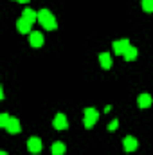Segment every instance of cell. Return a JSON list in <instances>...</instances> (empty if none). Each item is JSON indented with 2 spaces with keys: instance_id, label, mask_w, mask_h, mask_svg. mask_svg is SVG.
I'll list each match as a JSON object with an SVG mask.
<instances>
[{
  "instance_id": "obj_1",
  "label": "cell",
  "mask_w": 153,
  "mask_h": 155,
  "mask_svg": "<svg viewBox=\"0 0 153 155\" xmlns=\"http://www.w3.org/2000/svg\"><path fill=\"white\" fill-rule=\"evenodd\" d=\"M38 22L43 25V29H47V31H54V29L58 27L56 18H54V15H52L49 9H41V11H38Z\"/></svg>"
},
{
  "instance_id": "obj_2",
  "label": "cell",
  "mask_w": 153,
  "mask_h": 155,
  "mask_svg": "<svg viewBox=\"0 0 153 155\" xmlns=\"http://www.w3.org/2000/svg\"><path fill=\"white\" fill-rule=\"evenodd\" d=\"M97 119H99V112L96 108H85V121L83 123H85L86 128H92Z\"/></svg>"
},
{
  "instance_id": "obj_3",
  "label": "cell",
  "mask_w": 153,
  "mask_h": 155,
  "mask_svg": "<svg viewBox=\"0 0 153 155\" xmlns=\"http://www.w3.org/2000/svg\"><path fill=\"white\" fill-rule=\"evenodd\" d=\"M52 126L56 130H67L69 128V121H67L65 114H56L54 116V121H52Z\"/></svg>"
},
{
  "instance_id": "obj_4",
  "label": "cell",
  "mask_w": 153,
  "mask_h": 155,
  "mask_svg": "<svg viewBox=\"0 0 153 155\" xmlns=\"http://www.w3.org/2000/svg\"><path fill=\"white\" fill-rule=\"evenodd\" d=\"M27 150L34 155L41 152V141H40V137H31V139L27 141Z\"/></svg>"
},
{
  "instance_id": "obj_5",
  "label": "cell",
  "mask_w": 153,
  "mask_h": 155,
  "mask_svg": "<svg viewBox=\"0 0 153 155\" xmlns=\"http://www.w3.org/2000/svg\"><path fill=\"white\" fill-rule=\"evenodd\" d=\"M128 47H130V41L128 40H117V41L112 43V49H114L115 54H124Z\"/></svg>"
},
{
  "instance_id": "obj_6",
  "label": "cell",
  "mask_w": 153,
  "mask_h": 155,
  "mask_svg": "<svg viewBox=\"0 0 153 155\" xmlns=\"http://www.w3.org/2000/svg\"><path fill=\"white\" fill-rule=\"evenodd\" d=\"M29 43L34 47V49H38L43 45V35L40 33V31H33L31 35H29Z\"/></svg>"
},
{
  "instance_id": "obj_7",
  "label": "cell",
  "mask_w": 153,
  "mask_h": 155,
  "mask_svg": "<svg viewBox=\"0 0 153 155\" xmlns=\"http://www.w3.org/2000/svg\"><path fill=\"white\" fill-rule=\"evenodd\" d=\"M122 146H124V150H126V152H135V150H137V146H139V143H137V139H135V137L128 135V137H124Z\"/></svg>"
},
{
  "instance_id": "obj_8",
  "label": "cell",
  "mask_w": 153,
  "mask_h": 155,
  "mask_svg": "<svg viewBox=\"0 0 153 155\" xmlns=\"http://www.w3.org/2000/svg\"><path fill=\"white\" fill-rule=\"evenodd\" d=\"M31 22H27L25 18H20L18 22H16V29L22 33V35H29V31H31Z\"/></svg>"
},
{
  "instance_id": "obj_9",
  "label": "cell",
  "mask_w": 153,
  "mask_h": 155,
  "mask_svg": "<svg viewBox=\"0 0 153 155\" xmlns=\"http://www.w3.org/2000/svg\"><path fill=\"white\" fill-rule=\"evenodd\" d=\"M9 134H20L22 132V126H20V121L16 119V117H11V121H9V124H7V128H5Z\"/></svg>"
},
{
  "instance_id": "obj_10",
  "label": "cell",
  "mask_w": 153,
  "mask_h": 155,
  "mask_svg": "<svg viewBox=\"0 0 153 155\" xmlns=\"http://www.w3.org/2000/svg\"><path fill=\"white\" fill-rule=\"evenodd\" d=\"M137 103H139V107H141V108H150V107H151V103H153V99H151V96H150V94H146V92H144V94H141V96H139Z\"/></svg>"
},
{
  "instance_id": "obj_11",
  "label": "cell",
  "mask_w": 153,
  "mask_h": 155,
  "mask_svg": "<svg viewBox=\"0 0 153 155\" xmlns=\"http://www.w3.org/2000/svg\"><path fill=\"white\" fill-rule=\"evenodd\" d=\"M22 18H25L27 22L34 24V22L38 20V13H36V11H33V9H29V7H25V9H24V13H22Z\"/></svg>"
},
{
  "instance_id": "obj_12",
  "label": "cell",
  "mask_w": 153,
  "mask_h": 155,
  "mask_svg": "<svg viewBox=\"0 0 153 155\" xmlns=\"http://www.w3.org/2000/svg\"><path fill=\"white\" fill-rule=\"evenodd\" d=\"M99 63H101L103 69H110L112 67V56L108 52H101L99 54Z\"/></svg>"
},
{
  "instance_id": "obj_13",
  "label": "cell",
  "mask_w": 153,
  "mask_h": 155,
  "mask_svg": "<svg viewBox=\"0 0 153 155\" xmlns=\"http://www.w3.org/2000/svg\"><path fill=\"white\" fill-rule=\"evenodd\" d=\"M137 54H139V52H137V49H135L133 45H130L122 56H124V60H126V61H133V60H137Z\"/></svg>"
},
{
  "instance_id": "obj_14",
  "label": "cell",
  "mask_w": 153,
  "mask_h": 155,
  "mask_svg": "<svg viewBox=\"0 0 153 155\" xmlns=\"http://www.w3.org/2000/svg\"><path fill=\"white\" fill-rule=\"evenodd\" d=\"M65 150H67V146L63 144V143H54L52 146H50V152H52V155H63L65 153Z\"/></svg>"
},
{
  "instance_id": "obj_15",
  "label": "cell",
  "mask_w": 153,
  "mask_h": 155,
  "mask_svg": "<svg viewBox=\"0 0 153 155\" xmlns=\"http://www.w3.org/2000/svg\"><path fill=\"white\" fill-rule=\"evenodd\" d=\"M9 121H11V116L9 114H0V126L2 128H7V124H9Z\"/></svg>"
},
{
  "instance_id": "obj_16",
  "label": "cell",
  "mask_w": 153,
  "mask_h": 155,
  "mask_svg": "<svg viewBox=\"0 0 153 155\" xmlns=\"http://www.w3.org/2000/svg\"><path fill=\"white\" fill-rule=\"evenodd\" d=\"M141 5H142V9L146 13H153V0H142Z\"/></svg>"
},
{
  "instance_id": "obj_17",
  "label": "cell",
  "mask_w": 153,
  "mask_h": 155,
  "mask_svg": "<svg viewBox=\"0 0 153 155\" xmlns=\"http://www.w3.org/2000/svg\"><path fill=\"white\" fill-rule=\"evenodd\" d=\"M117 126H119V121H117V119H114V121H112V123H110V124H108V130H110V132H112V130H115V128H117Z\"/></svg>"
},
{
  "instance_id": "obj_18",
  "label": "cell",
  "mask_w": 153,
  "mask_h": 155,
  "mask_svg": "<svg viewBox=\"0 0 153 155\" xmlns=\"http://www.w3.org/2000/svg\"><path fill=\"white\" fill-rule=\"evenodd\" d=\"M16 2H20V4H27L29 0H16Z\"/></svg>"
},
{
  "instance_id": "obj_19",
  "label": "cell",
  "mask_w": 153,
  "mask_h": 155,
  "mask_svg": "<svg viewBox=\"0 0 153 155\" xmlns=\"http://www.w3.org/2000/svg\"><path fill=\"white\" fill-rule=\"evenodd\" d=\"M0 155H7V153H5V152H0Z\"/></svg>"
}]
</instances>
